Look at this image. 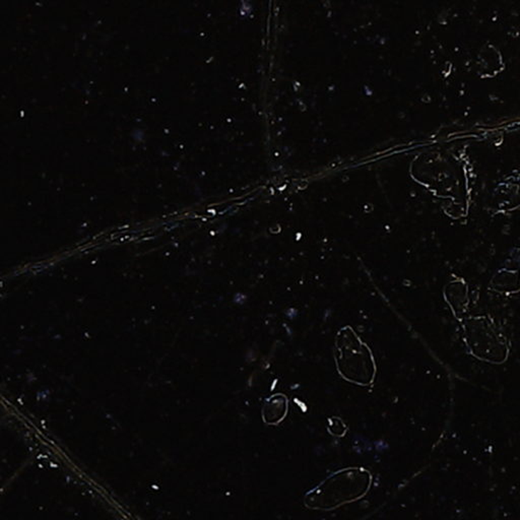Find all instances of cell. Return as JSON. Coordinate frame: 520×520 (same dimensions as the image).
I'll return each mask as SVG.
<instances>
[{"instance_id":"cell-1","label":"cell","mask_w":520,"mask_h":520,"mask_svg":"<svg viewBox=\"0 0 520 520\" xmlns=\"http://www.w3.org/2000/svg\"><path fill=\"white\" fill-rule=\"evenodd\" d=\"M371 485V474L364 468L338 470L306 495L305 504L311 509H335L363 497Z\"/></svg>"},{"instance_id":"cell-2","label":"cell","mask_w":520,"mask_h":520,"mask_svg":"<svg viewBox=\"0 0 520 520\" xmlns=\"http://www.w3.org/2000/svg\"><path fill=\"white\" fill-rule=\"evenodd\" d=\"M289 402L284 394H275L265 402L262 409L263 421L268 425H277L288 414Z\"/></svg>"},{"instance_id":"cell-3","label":"cell","mask_w":520,"mask_h":520,"mask_svg":"<svg viewBox=\"0 0 520 520\" xmlns=\"http://www.w3.org/2000/svg\"><path fill=\"white\" fill-rule=\"evenodd\" d=\"M328 431L333 436L343 437L345 434V432H347V426L345 425V423L340 418L333 416V418L329 419Z\"/></svg>"}]
</instances>
